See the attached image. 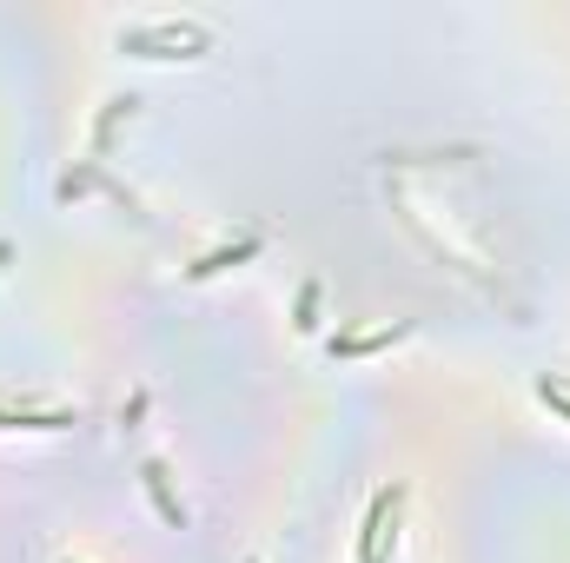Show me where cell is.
<instances>
[{"mask_svg":"<svg viewBox=\"0 0 570 563\" xmlns=\"http://www.w3.org/2000/svg\"><path fill=\"white\" fill-rule=\"evenodd\" d=\"M213 47V27L199 20H146V27H120V53L140 60H199Z\"/></svg>","mask_w":570,"mask_h":563,"instance_id":"cell-1","label":"cell"},{"mask_svg":"<svg viewBox=\"0 0 570 563\" xmlns=\"http://www.w3.org/2000/svg\"><path fill=\"white\" fill-rule=\"evenodd\" d=\"M399 504H405V491H399V484L372 497V511H365V531H358V563H385V551L399 544Z\"/></svg>","mask_w":570,"mask_h":563,"instance_id":"cell-2","label":"cell"},{"mask_svg":"<svg viewBox=\"0 0 570 563\" xmlns=\"http://www.w3.org/2000/svg\"><path fill=\"white\" fill-rule=\"evenodd\" d=\"M140 484H146V497L159 504V517H166L173 531H186V504H179V491H173V477H166V464H159V457H146V464H140Z\"/></svg>","mask_w":570,"mask_h":563,"instance_id":"cell-3","label":"cell"},{"mask_svg":"<svg viewBox=\"0 0 570 563\" xmlns=\"http://www.w3.org/2000/svg\"><path fill=\"white\" fill-rule=\"evenodd\" d=\"M253 253H259V233H246V239H233V246H219V253L193 259V266H186V279H213V273H226V266H239V259H253Z\"/></svg>","mask_w":570,"mask_h":563,"instance_id":"cell-4","label":"cell"},{"mask_svg":"<svg viewBox=\"0 0 570 563\" xmlns=\"http://www.w3.org/2000/svg\"><path fill=\"white\" fill-rule=\"evenodd\" d=\"M73 412H13V405H0V431H67Z\"/></svg>","mask_w":570,"mask_h":563,"instance_id":"cell-5","label":"cell"},{"mask_svg":"<svg viewBox=\"0 0 570 563\" xmlns=\"http://www.w3.org/2000/svg\"><path fill=\"white\" fill-rule=\"evenodd\" d=\"M405 338V325H392V332H365V338H332V358H365V352H385V345H399Z\"/></svg>","mask_w":570,"mask_h":563,"instance_id":"cell-6","label":"cell"},{"mask_svg":"<svg viewBox=\"0 0 570 563\" xmlns=\"http://www.w3.org/2000/svg\"><path fill=\"white\" fill-rule=\"evenodd\" d=\"M538 398H544V405H558V412L570 418V378H551V372H544V378H538Z\"/></svg>","mask_w":570,"mask_h":563,"instance_id":"cell-7","label":"cell"},{"mask_svg":"<svg viewBox=\"0 0 570 563\" xmlns=\"http://www.w3.org/2000/svg\"><path fill=\"white\" fill-rule=\"evenodd\" d=\"M0 259H7V246H0Z\"/></svg>","mask_w":570,"mask_h":563,"instance_id":"cell-8","label":"cell"}]
</instances>
